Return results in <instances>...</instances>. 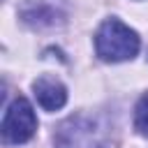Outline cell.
Masks as SVG:
<instances>
[{
    "label": "cell",
    "mask_w": 148,
    "mask_h": 148,
    "mask_svg": "<svg viewBox=\"0 0 148 148\" xmlns=\"http://www.w3.org/2000/svg\"><path fill=\"white\" fill-rule=\"evenodd\" d=\"M139 46H141L139 35L118 18L104 21L95 35L97 56L102 60H109V62H120V60L134 58L139 53Z\"/></svg>",
    "instance_id": "obj_1"
},
{
    "label": "cell",
    "mask_w": 148,
    "mask_h": 148,
    "mask_svg": "<svg viewBox=\"0 0 148 148\" xmlns=\"http://www.w3.org/2000/svg\"><path fill=\"white\" fill-rule=\"evenodd\" d=\"M37 130V118L25 97H16L5 118H2V139L5 143H25Z\"/></svg>",
    "instance_id": "obj_2"
},
{
    "label": "cell",
    "mask_w": 148,
    "mask_h": 148,
    "mask_svg": "<svg viewBox=\"0 0 148 148\" xmlns=\"http://www.w3.org/2000/svg\"><path fill=\"white\" fill-rule=\"evenodd\" d=\"M58 148H99V146L88 125H81V120H69L60 127Z\"/></svg>",
    "instance_id": "obj_4"
},
{
    "label": "cell",
    "mask_w": 148,
    "mask_h": 148,
    "mask_svg": "<svg viewBox=\"0 0 148 148\" xmlns=\"http://www.w3.org/2000/svg\"><path fill=\"white\" fill-rule=\"evenodd\" d=\"M134 127L143 136H148V95H143L134 109Z\"/></svg>",
    "instance_id": "obj_5"
},
{
    "label": "cell",
    "mask_w": 148,
    "mask_h": 148,
    "mask_svg": "<svg viewBox=\"0 0 148 148\" xmlns=\"http://www.w3.org/2000/svg\"><path fill=\"white\" fill-rule=\"evenodd\" d=\"M32 90H35V97H37L39 106L46 109V111H56V109H60L67 102L65 86L58 79H53V76H39L32 83Z\"/></svg>",
    "instance_id": "obj_3"
}]
</instances>
